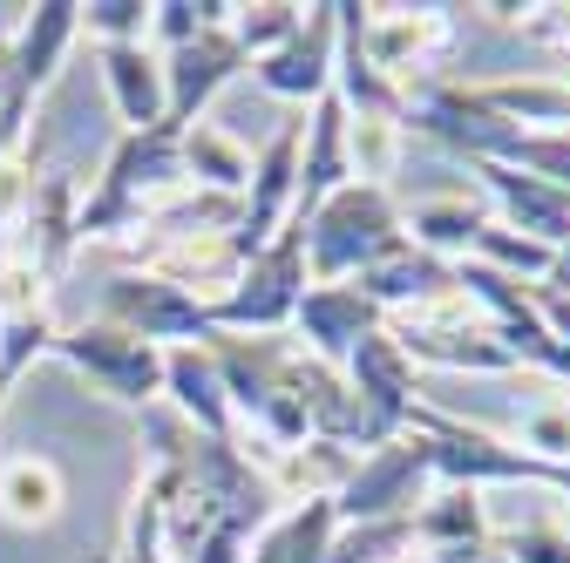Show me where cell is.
I'll return each mask as SVG.
<instances>
[{
	"mask_svg": "<svg viewBox=\"0 0 570 563\" xmlns=\"http://www.w3.org/2000/svg\"><path fill=\"white\" fill-rule=\"evenodd\" d=\"M76 34H82V21H76L68 0H41L14 28V48L0 55V157L21 144V122L48 96V82L61 76V55L76 48Z\"/></svg>",
	"mask_w": 570,
	"mask_h": 563,
	"instance_id": "5",
	"label": "cell"
},
{
	"mask_svg": "<svg viewBox=\"0 0 570 563\" xmlns=\"http://www.w3.org/2000/svg\"><path fill=\"white\" fill-rule=\"evenodd\" d=\"M164 394H170V414L184 428H197L210 442H232V401H225L218 367H210V346H170L164 354Z\"/></svg>",
	"mask_w": 570,
	"mask_h": 563,
	"instance_id": "15",
	"label": "cell"
},
{
	"mask_svg": "<svg viewBox=\"0 0 570 563\" xmlns=\"http://www.w3.org/2000/svg\"><path fill=\"white\" fill-rule=\"evenodd\" d=\"M407 428L428 442V462H435L442 488H475L482 496V488H495V482H543V488H557V496H570V462H537L517 442L489 435V428H469V421L428 407V401L407 407Z\"/></svg>",
	"mask_w": 570,
	"mask_h": 563,
	"instance_id": "2",
	"label": "cell"
},
{
	"mask_svg": "<svg viewBox=\"0 0 570 563\" xmlns=\"http://www.w3.org/2000/svg\"><path fill=\"white\" fill-rule=\"evenodd\" d=\"M102 313L109 326L150 339V346H204L210 339V319L190 293L164 286V278H142V271H116L109 293H102Z\"/></svg>",
	"mask_w": 570,
	"mask_h": 563,
	"instance_id": "9",
	"label": "cell"
},
{
	"mask_svg": "<svg viewBox=\"0 0 570 563\" xmlns=\"http://www.w3.org/2000/svg\"><path fill=\"white\" fill-rule=\"evenodd\" d=\"M299 299H306V238H299V225H285L265 251H252V265L238 271V286L218 306H204V319H210V333L278 339L285 326H293Z\"/></svg>",
	"mask_w": 570,
	"mask_h": 563,
	"instance_id": "4",
	"label": "cell"
},
{
	"mask_svg": "<svg viewBox=\"0 0 570 563\" xmlns=\"http://www.w3.org/2000/svg\"><path fill=\"white\" fill-rule=\"evenodd\" d=\"M475 265H489V271H503V278H530V286H543L550 278V265H557V251L550 245H537V238H523V231H510V225H482V238H475V251H469Z\"/></svg>",
	"mask_w": 570,
	"mask_h": 563,
	"instance_id": "23",
	"label": "cell"
},
{
	"mask_svg": "<svg viewBox=\"0 0 570 563\" xmlns=\"http://www.w3.org/2000/svg\"><path fill=\"white\" fill-rule=\"evenodd\" d=\"M353 184V157H346V109L340 96L326 89L313 102V122H306V144H299V197H293V225H306L313 210Z\"/></svg>",
	"mask_w": 570,
	"mask_h": 563,
	"instance_id": "14",
	"label": "cell"
},
{
	"mask_svg": "<svg viewBox=\"0 0 570 563\" xmlns=\"http://www.w3.org/2000/svg\"><path fill=\"white\" fill-rule=\"evenodd\" d=\"M41 354H55V319H48V306H35V313H8V319H0V394H8Z\"/></svg>",
	"mask_w": 570,
	"mask_h": 563,
	"instance_id": "24",
	"label": "cell"
},
{
	"mask_svg": "<svg viewBox=\"0 0 570 563\" xmlns=\"http://www.w3.org/2000/svg\"><path fill=\"white\" fill-rule=\"evenodd\" d=\"M245 68H252V55L238 48L232 21H225V28H204V34L184 41V48H170V55H164V122H170V129H190V122L210 109V96H218L225 82H238Z\"/></svg>",
	"mask_w": 570,
	"mask_h": 563,
	"instance_id": "11",
	"label": "cell"
},
{
	"mask_svg": "<svg viewBox=\"0 0 570 563\" xmlns=\"http://www.w3.org/2000/svg\"><path fill=\"white\" fill-rule=\"evenodd\" d=\"M68 503V482L48 455H8L0 462V516L21 530H48Z\"/></svg>",
	"mask_w": 570,
	"mask_h": 563,
	"instance_id": "19",
	"label": "cell"
},
{
	"mask_svg": "<svg viewBox=\"0 0 570 563\" xmlns=\"http://www.w3.org/2000/svg\"><path fill=\"white\" fill-rule=\"evenodd\" d=\"M299 238H306V286H353L361 271H374L407 245V225L387 190L346 184L299 225Z\"/></svg>",
	"mask_w": 570,
	"mask_h": 563,
	"instance_id": "1",
	"label": "cell"
},
{
	"mask_svg": "<svg viewBox=\"0 0 570 563\" xmlns=\"http://www.w3.org/2000/svg\"><path fill=\"white\" fill-rule=\"evenodd\" d=\"M116 563H170L164 550V530H157V503L136 488V510H129V536H122V556Z\"/></svg>",
	"mask_w": 570,
	"mask_h": 563,
	"instance_id": "29",
	"label": "cell"
},
{
	"mask_svg": "<svg viewBox=\"0 0 570 563\" xmlns=\"http://www.w3.org/2000/svg\"><path fill=\"white\" fill-rule=\"evenodd\" d=\"M299 144H306V122H278L272 144L252 157V177H245V197H238V245H245V251H265L285 225H293Z\"/></svg>",
	"mask_w": 570,
	"mask_h": 563,
	"instance_id": "10",
	"label": "cell"
},
{
	"mask_svg": "<svg viewBox=\"0 0 570 563\" xmlns=\"http://www.w3.org/2000/svg\"><path fill=\"white\" fill-rule=\"evenodd\" d=\"M346 387L361 394L381 421H394V428H407V407H414V367H407V354L387 339V333H367L361 346L346 354Z\"/></svg>",
	"mask_w": 570,
	"mask_h": 563,
	"instance_id": "18",
	"label": "cell"
},
{
	"mask_svg": "<svg viewBox=\"0 0 570 563\" xmlns=\"http://www.w3.org/2000/svg\"><path fill=\"white\" fill-rule=\"evenodd\" d=\"M495 550H503V563H570V536L557 523H523V530H510Z\"/></svg>",
	"mask_w": 570,
	"mask_h": 563,
	"instance_id": "28",
	"label": "cell"
},
{
	"mask_svg": "<svg viewBox=\"0 0 570 563\" xmlns=\"http://www.w3.org/2000/svg\"><path fill=\"white\" fill-rule=\"evenodd\" d=\"M184 177L197 190H218V197H245V177H252V157L238 136H225L218 122H190L184 129Z\"/></svg>",
	"mask_w": 570,
	"mask_h": 563,
	"instance_id": "21",
	"label": "cell"
},
{
	"mask_svg": "<svg viewBox=\"0 0 570 563\" xmlns=\"http://www.w3.org/2000/svg\"><path fill=\"white\" fill-rule=\"evenodd\" d=\"M225 21H232L225 0H157V8H150V34L164 41V55L197 41L204 28H225Z\"/></svg>",
	"mask_w": 570,
	"mask_h": 563,
	"instance_id": "25",
	"label": "cell"
},
{
	"mask_svg": "<svg viewBox=\"0 0 570 563\" xmlns=\"http://www.w3.org/2000/svg\"><path fill=\"white\" fill-rule=\"evenodd\" d=\"M96 61H102V89H109L116 116L129 122V136L157 129L164 122V55L150 41H109V48H96Z\"/></svg>",
	"mask_w": 570,
	"mask_h": 563,
	"instance_id": "16",
	"label": "cell"
},
{
	"mask_svg": "<svg viewBox=\"0 0 570 563\" xmlns=\"http://www.w3.org/2000/svg\"><path fill=\"white\" fill-rule=\"evenodd\" d=\"M449 48H455V8H361V55L394 89L442 82Z\"/></svg>",
	"mask_w": 570,
	"mask_h": 563,
	"instance_id": "8",
	"label": "cell"
},
{
	"mask_svg": "<svg viewBox=\"0 0 570 563\" xmlns=\"http://www.w3.org/2000/svg\"><path fill=\"white\" fill-rule=\"evenodd\" d=\"M82 34H96V48L109 41H150V8L142 0H89V8H76Z\"/></svg>",
	"mask_w": 570,
	"mask_h": 563,
	"instance_id": "27",
	"label": "cell"
},
{
	"mask_svg": "<svg viewBox=\"0 0 570 563\" xmlns=\"http://www.w3.org/2000/svg\"><path fill=\"white\" fill-rule=\"evenodd\" d=\"M407 536H414V550L489 543V516H482V496H475V488H442V496H428V503L407 516Z\"/></svg>",
	"mask_w": 570,
	"mask_h": 563,
	"instance_id": "22",
	"label": "cell"
},
{
	"mask_svg": "<svg viewBox=\"0 0 570 563\" xmlns=\"http://www.w3.org/2000/svg\"><path fill=\"white\" fill-rule=\"evenodd\" d=\"M517 448L537 462H570V407L563 401H530L517 421Z\"/></svg>",
	"mask_w": 570,
	"mask_h": 563,
	"instance_id": "26",
	"label": "cell"
},
{
	"mask_svg": "<svg viewBox=\"0 0 570 563\" xmlns=\"http://www.w3.org/2000/svg\"><path fill=\"white\" fill-rule=\"evenodd\" d=\"M401 225H407V245H421L428 258L462 265V258L475 251L482 225H489V210H482V204H469V197H428V204H414V210H407Z\"/></svg>",
	"mask_w": 570,
	"mask_h": 563,
	"instance_id": "20",
	"label": "cell"
},
{
	"mask_svg": "<svg viewBox=\"0 0 570 563\" xmlns=\"http://www.w3.org/2000/svg\"><path fill=\"white\" fill-rule=\"evenodd\" d=\"M55 360H68L89 387H102L122 407H157V394H164V346L136 339L109 319L55 333Z\"/></svg>",
	"mask_w": 570,
	"mask_h": 563,
	"instance_id": "7",
	"label": "cell"
},
{
	"mask_svg": "<svg viewBox=\"0 0 570 563\" xmlns=\"http://www.w3.org/2000/svg\"><path fill=\"white\" fill-rule=\"evenodd\" d=\"M381 333L407 354V367H442V374H517L510 360V346L495 339V326L462 299H428L414 313H387Z\"/></svg>",
	"mask_w": 570,
	"mask_h": 563,
	"instance_id": "3",
	"label": "cell"
},
{
	"mask_svg": "<svg viewBox=\"0 0 570 563\" xmlns=\"http://www.w3.org/2000/svg\"><path fill=\"white\" fill-rule=\"evenodd\" d=\"M381 306L361 299L353 286H306L299 313H293V333H299V354H313L320 367H346V354L361 346L367 333H381Z\"/></svg>",
	"mask_w": 570,
	"mask_h": 563,
	"instance_id": "13",
	"label": "cell"
},
{
	"mask_svg": "<svg viewBox=\"0 0 570 563\" xmlns=\"http://www.w3.org/2000/svg\"><path fill=\"white\" fill-rule=\"evenodd\" d=\"M428 482H435V462H428V442L414 428H401L387 448L361 455L346 475V488L333 496L340 523H407L428 503Z\"/></svg>",
	"mask_w": 570,
	"mask_h": 563,
	"instance_id": "6",
	"label": "cell"
},
{
	"mask_svg": "<svg viewBox=\"0 0 570 563\" xmlns=\"http://www.w3.org/2000/svg\"><path fill=\"white\" fill-rule=\"evenodd\" d=\"M353 293L374 299L381 313H414V306H428V299H449V293H455V265L428 258L421 245H401L394 258H381L374 271L353 278Z\"/></svg>",
	"mask_w": 570,
	"mask_h": 563,
	"instance_id": "17",
	"label": "cell"
},
{
	"mask_svg": "<svg viewBox=\"0 0 570 563\" xmlns=\"http://www.w3.org/2000/svg\"><path fill=\"white\" fill-rule=\"evenodd\" d=\"M252 82L278 102H320L333 89V0L326 8H306L293 41H278L272 55L252 61Z\"/></svg>",
	"mask_w": 570,
	"mask_h": 563,
	"instance_id": "12",
	"label": "cell"
}]
</instances>
